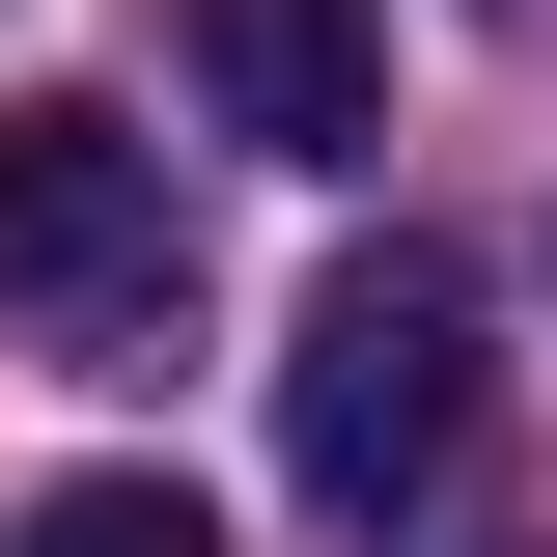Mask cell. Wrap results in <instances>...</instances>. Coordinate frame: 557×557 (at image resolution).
Instances as JSON below:
<instances>
[{
    "label": "cell",
    "mask_w": 557,
    "mask_h": 557,
    "mask_svg": "<svg viewBox=\"0 0 557 557\" xmlns=\"http://www.w3.org/2000/svg\"><path fill=\"white\" fill-rule=\"evenodd\" d=\"M278 474H307V530H391V502L474 474V278L446 251H335L307 278V335H278Z\"/></svg>",
    "instance_id": "obj_1"
},
{
    "label": "cell",
    "mask_w": 557,
    "mask_h": 557,
    "mask_svg": "<svg viewBox=\"0 0 557 557\" xmlns=\"http://www.w3.org/2000/svg\"><path fill=\"white\" fill-rule=\"evenodd\" d=\"M0 557H223V530H196V502H168V474H57V502H28V530H0Z\"/></svg>",
    "instance_id": "obj_4"
},
{
    "label": "cell",
    "mask_w": 557,
    "mask_h": 557,
    "mask_svg": "<svg viewBox=\"0 0 557 557\" xmlns=\"http://www.w3.org/2000/svg\"><path fill=\"white\" fill-rule=\"evenodd\" d=\"M0 307H57V335H168L196 307V223H168V139L139 112H0Z\"/></svg>",
    "instance_id": "obj_2"
},
{
    "label": "cell",
    "mask_w": 557,
    "mask_h": 557,
    "mask_svg": "<svg viewBox=\"0 0 557 557\" xmlns=\"http://www.w3.org/2000/svg\"><path fill=\"white\" fill-rule=\"evenodd\" d=\"M168 57L251 168H391V28L362 0H168Z\"/></svg>",
    "instance_id": "obj_3"
}]
</instances>
